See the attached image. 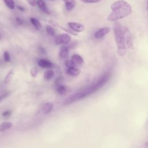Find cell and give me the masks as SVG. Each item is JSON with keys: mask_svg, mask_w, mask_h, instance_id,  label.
Segmentation results:
<instances>
[{"mask_svg": "<svg viewBox=\"0 0 148 148\" xmlns=\"http://www.w3.org/2000/svg\"><path fill=\"white\" fill-rule=\"evenodd\" d=\"M71 60L76 64H82L83 63V58L79 54H73L71 57Z\"/></svg>", "mask_w": 148, "mask_h": 148, "instance_id": "obj_15", "label": "cell"}, {"mask_svg": "<svg viewBox=\"0 0 148 148\" xmlns=\"http://www.w3.org/2000/svg\"><path fill=\"white\" fill-rule=\"evenodd\" d=\"M53 105L51 103L47 102L44 103L40 109V112L42 114H47L51 112L53 109Z\"/></svg>", "mask_w": 148, "mask_h": 148, "instance_id": "obj_8", "label": "cell"}, {"mask_svg": "<svg viewBox=\"0 0 148 148\" xmlns=\"http://www.w3.org/2000/svg\"><path fill=\"white\" fill-rule=\"evenodd\" d=\"M110 29L109 27H103L100 28L95 32L94 36L97 39H102L106 35H107L110 32Z\"/></svg>", "mask_w": 148, "mask_h": 148, "instance_id": "obj_7", "label": "cell"}, {"mask_svg": "<svg viewBox=\"0 0 148 148\" xmlns=\"http://www.w3.org/2000/svg\"><path fill=\"white\" fill-rule=\"evenodd\" d=\"M46 31L47 32V33L51 35V36H54L55 35V34H56V32H55V30L53 28H52L51 26L50 25H47L46 26Z\"/></svg>", "mask_w": 148, "mask_h": 148, "instance_id": "obj_22", "label": "cell"}, {"mask_svg": "<svg viewBox=\"0 0 148 148\" xmlns=\"http://www.w3.org/2000/svg\"><path fill=\"white\" fill-rule=\"evenodd\" d=\"M14 71L13 69H10V70L8 72V73H7L6 76L5 77V80H4L5 83L7 84V83H10V81H11V80L12 79L13 76H14Z\"/></svg>", "mask_w": 148, "mask_h": 148, "instance_id": "obj_17", "label": "cell"}, {"mask_svg": "<svg viewBox=\"0 0 148 148\" xmlns=\"http://www.w3.org/2000/svg\"><path fill=\"white\" fill-rule=\"evenodd\" d=\"M11 113H12V112L10 110H6L2 113V116L5 118H8L10 116Z\"/></svg>", "mask_w": 148, "mask_h": 148, "instance_id": "obj_29", "label": "cell"}, {"mask_svg": "<svg viewBox=\"0 0 148 148\" xmlns=\"http://www.w3.org/2000/svg\"><path fill=\"white\" fill-rule=\"evenodd\" d=\"M54 72L53 70H51V69L47 70L44 73V77L45 79L49 80L53 78V77L54 76Z\"/></svg>", "mask_w": 148, "mask_h": 148, "instance_id": "obj_19", "label": "cell"}, {"mask_svg": "<svg viewBox=\"0 0 148 148\" xmlns=\"http://www.w3.org/2000/svg\"><path fill=\"white\" fill-rule=\"evenodd\" d=\"M71 40V36L68 34H62L56 36L55 39V43L56 45L66 44Z\"/></svg>", "mask_w": 148, "mask_h": 148, "instance_id": "obj_5", "label": "cell"}, {"mask_svg": "<svg viewBox=\"0 0 148 148\" xmlns=\"http://www.w3.org/2000/svg\"><path fill=\"white\" fill-rule=\"evenodd\" d=\"M39 51L42 54H46V51H45V50L43 47H39Z\"/></svg>", "mask_w": 148, "mask_h": 148, "instance_id": "obj_32", "label": "cell"}, {"mask_svg": "<svg viewBox=\"0 0 148 148\" xmlns=\"http://www.w3.org/2000/svg\"><path fill=\"white\" fill-rule=\"evenodd\" d=\"M0 38H1V36H0Z\"/></svg>", "mask_w": 148, "mask_h": 148, "instance_id": "obj_34", "label": "cell"}, {"mask_svg": "<svg viewBox=\"0 0 148 148\" xmlns=\"http://www.w3.org/2000/svg\"><path fill=\"white\" fill-rule=\"evenodd\" d=\"M66 73L71 76H76L80 74V71L79 69L76 68V67H71V68H68Z\"/></svg>", "mask_w": 148, "mask_h": 148, "instance_id": "obj_14", "label": "cell"}, {"mask_svg": "<svg viewBox=\"0 0 148 148\" xmlns=\"http://www.w3.org/2000/svg\"><path fill=\"white\" fill-rule=\"evenodd\" d=\"M4 61L6 62H9L10 61V55L8 51H5L3 54Z\"/></svg>", "mask_w": 148, "mask_h": 148, "instance_id": "obj_24", "label": "cell"}, {"mask_svg": "<svg viewBox=\"0 0 148 148\" xmlns=\"http://www.w3.org/2000/svg\"><path fill=\"white\" fill-rule=\"evenodd\" d=\"M49 23L51 25H53V26H54V27H58V28L62 29V30H64V31H65L66 32H67V33H68V34H71V35H77V34H76V32H75L74 31H73L72 30H71L70 28H65V27H63L57 23H56V22H55V21H54L49 20Z\"/></svg>", "mask_w": 148, "mask_h": 148, "instance_id": "obj_10", "label": "cell"}, {"mask_svg": "<svg viewBox=\"0 0 148 148\" xmlns=\"http://www.w3.org/2000/svg\"><path fill=\"white\" fill-rule=\"evenodd\" d=\"M122 28H123V32L124 40L125 42V44L126 45L128 48L134 49L133 40H132V35L130 30L126 27H123Z\"/></svg>", "mask_w": 148, "mask_h": 148, "instance_id": "obj_4", "label": "cell"}, {"mask_svg": "<svg viewBox=\"0 0 148 148\" xmlns=\"http://www.w3.org/2000/svg\"><path fill=\"white\" fill-rule=\"evenodd\" d=\"M110 9L112 12L108 17L109 21H116L126 17L130 15L132 11L131 5L123 0H119L113 3Z\"/></svg>", "mask_w": 148, "mask_h": 148, "instance_id": "obj_2", "label": "cell"}, {"mask_svg": "<svg viewBox=\"0 0 148 148\" xmlns=\"http://www.w3.org/2000/svg\"><path fill=\"white\" fill-rule=\"evenodd\" d=\"M30 21L32 23V24L36 28H39L41 27L42 25L34 17H31L30 18Z\"/></svg>", "mask_w": 148, "mask_h": 148, "instance_id": "obj_21", "label": "cell"}, {"mask_svg": "<svg viewBox=\"0 0 148 148\" xmlns=\"http://www.w3.org/2000/svg\"><path fill=\"white\" fill-rule=\"evenodd\" d=\"M62 80H63V77H61V76H60V77H58V78L56 79V80L55 81V83H56L57 85L60 86V84L62 82Z\"/></svg>", "mask_w": 148, "mask_h": 148, "instance_id": "obj_30", "label": "cell"}, {"mask_svg": "<svg viewBox=\"0 0 148 148\" xmlns=\"http://www.w3.org/2000/svg\"><path fill=\"white\" fill-rule=\"evenodd\" d=\"M12 123L8 121H5L0 124V132H3L6 130L10 129L12 127Z\"/></svg>", "mask_w": 148, "mask_h": 148, "instance_id": "obj_16", "label": "cell"}, {"mask_svg": "<svg viewBox=\"0 0 148 148\" xmlns=\"http://www.w3.org/2000/svg\"><path fill=\"white\" fill-rule=\"evenodd\" d=\"M10 95V91H8L5 92L3 94H2V95H0V102L3 101L4 99L6 98L7 97H8L9 95Z\"/></svg>", "mask_w": 148, "mask_h": 148, "instance_id": "obj_23", "label": "cell"}, {"mask_svg": "<svg viewBox=\"0 0 148 148\" xmlns=\"http://www.w3.org/2000/svg\"><path fill=\"white\" fill-rule=\"evenodd\" d=\"M110 76V73H105L100 79L91 86L79 91L76 93L72 95L71 97L68 98L64 102V105H69L77 101H79L86 98L87 96L94 93L100 88H101L109 80Z\"/></svg>", "mask_w": 148, "mask_h": 148, "instance_id": "obj_1", "label": "cell"}, {"mask_svg": "<svg viewBox=\"0 0 148 148\" xmlns=\"http://www.w3.org/2000/svg\"><path fill=\"white\" fill-rule=\"evenodd\" d=\"M6 6L10 9H14L15 8V3L13 0H3Z\"/></svg>", "mask_w": 148, "mask_h": 148, "instance_id": "obj_20", "label": "cell"}, {"mask_svg": "<svg viewBox=\"0 0 148 148\" xmlns=\"http://www.w3.org/2000/svg\"><path fill=\"white\" fill-rule=\"evenodd\" d=\"M16 22L17 23V24H18V25H23V20H21V18H18V17H17L16 18Z\"/></svg>", "mask_w": 148, "mask_h": 148, "instance_id": "obj_31", "label": "cell"}, {"mask_svg": "<svg viewBox=\"0 0 148 148\" xmlns=\"http://www.w3.org/2000/svg\"><path fill=\"white\" fill-rule=\"evenodd\" d=\"M37 5L38 6L39 8L45 13L47 14H49L50 13V12L49 11L48 8L47 7V5H46L45 2L43 0H38Z\"/></svg>", "mask_w": 148, "mask_h": 148, "instance_id": "obj_11", "label": "cell"}, {"mask_svg": "<svg viewBox=\"0 0 148 148\" xmlns=\"http://www.w3.org/2000/svg\"><path fill=\"white\" fill-rule=\"evenodd\" d=\"M29 5L31 6H36L37 5V1L38 0H26Z\"/></svg>", "mask_w": 148, "mask_h": 148, "instance_id": "obj_28", "label": "cell"}, {"mask_svg": "<svg viewBox=\"0 0 148 148\" xmlns=\"http://www.w3.org/2000/svg\"><path fill=\"white\" fill-rule=\"evenodd\" d=\"M57 91L60 94L65 95L69 91V87L64 85H60L57 87Z\"/></svg>", "mask_w": 148, "mask_h": 148, "instance_id": "obj_13", "label": "cell"}, {"mask_svg": "<svg viewBox=\"0 0 148 148\" xmlns=\"http://www.w3.org/2000/svg\"><path fill=\"white\" fill-rule=\"evenodd\" d=\"M68 52H69V49L68 47L66 46H63L61 48L59 55L60 57L62 58H64L65 57H67L68 54Z\"/></svg>", "mask_w": 148, "mask_h": 148, "instance_id": "obj_18", "label": "cell"}, {"mask_svg": "<svg viewBox=\"0 0 148 148\" xmlns=\"http://www.w3.org/2000/svg\"><path fill=\"white\" fill-rule=\"evenodd\" d=\"M38 68L36 67L32 68L30 71V73L32 77H36L38 75Z\"/></svg>", "mask_w": 148, "mask_h": 148, "instance_id": "obj_26", "label": "cell"}, {"mask_svg": "<svg viewBox=\"0 0 148 148\" xmlns=\"http://www.w3.org/2000/svg\"><path fill=\"white\" fill-rule=\"evenodd\" d=\"M68 25L71 30L76 32H80L84 29V26L82 24L77 22H69Z\"/></svg>", "mask_w": 148, "mask_h": 148, "instance_id": "obj_6", "label": "cell"}, {"mask_svg": "<svg viewBox=\"0 0 148 148\" xmlns=\"http://www.w3.org/2000/svg\"><path fill=\"white\" fill-rule=\"evenodd\" d=\"M65 3V9L68 11L72 10L76 5L75 0H62Z\"/></svg>", "mask_w": 148, "mask_h": 148, "instance_id": "obj_12", "label": "cell"}, {"mask_svg": "<svg viewBox=\"0 0 148 148\" xmlns=\"http://www.w3.org/2000/svg\"><path fill=\"white\" fill-rule=\"evenodd\" d=\"M38 64L39 66L46 69H51L54 67V64L47 59H40L38 62Z\"/></svg>", "mask_w": 148, "mask_h": 148, "instance_id": "obj_9", "label": "cell"}, {"mask_svg": "<svg viewBox=\"0 0 148 148\" xmlns=\"http://www.w3.org/2000/svg\"><path fill=\"white\" fill-rule=\"evenodd\" d=\"M65 64L66 67L71 68V67H75V64L72 60H66L65 62Z\"/></svg>", "mask_w": 148, "mask_h": 148, "instance_id": "obj_25", "label": "cell"}, {"mask_svg": "<svg viewBox=\"0 0 148 148\" xmlns=\"http://www.w3.org/2000/svg\"><path fill=\"white\" fill-rule=\"evenodd\" d=\"M17 9H18V10H21V12H24V11L25 10L24 8V7H23V6H17Z\"/></svg>", "mask_w": 148, "mask_h": 148, "instance_id": "obj_33", "label": "cell"}, {"mask_svg": "<svg viewBox=\"0 0 148 148\" xmlns=\"http://www.w3.org/2000/svg\"><path fill=\"white\" fill-rule=\"evenodd\" d=\"M102 0H81L82 2L84 3H98L100 2Z\"/></svg>", "mask_w": 148, "mask_h": 148, "instance_id": "obj_27", "label": "cell"}, {"mask_svg": "<svg viewBox=\"0 0 148 148\" xmlns=\"http://www.w3.org/2000/svg\"><path fill=\"white\" fill-rule=\"evenodd\" d=\"M122 27L119 23H116L113 27L114 38L117 46V53L121 57L126 54V46L124 40Z\"/></svg>", "mask_w": 148, "mask_h": 148, "instance_id": "obj_3", "label": "cell"}]
</instances>
